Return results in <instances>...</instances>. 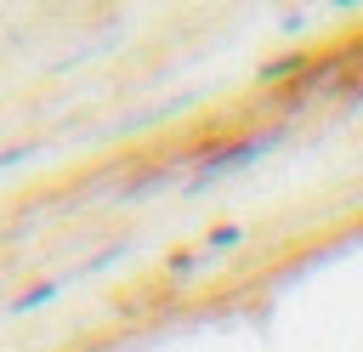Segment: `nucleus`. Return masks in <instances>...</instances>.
Returning a JSON list of instances; mask_svg holds the SVG:
<instances>
[{
	"label": "nucleus",
	"mask_w": 363,
	"mask_h": 352,
	"mask_svg": "<svg viewBox=\"0 0 363 352\" xmlns=\"http://www.w3.org/2000/svg\"><path fill=\"white\" fill-rule=\"evenodd\" d=\"M272 142H278V131H255V136H244V142H227V148H216V153H210V165H204V170H233V165H244V159L267 153Z\"/></svg>",
	"instance_id": "nucleus-1"
},
{
	"label": "nucleus",
	"mask_w": 363,
	"mask_h": 352,
	"mask_svg": "<svg viewBox=\"0 0 363 352\" xmlns=\"http://www.w3.org/2000/svg\"><path fill=\"white\" fill-rule=\"evenodd\" d=\"M306 68H312V57H301V51H295V57H278V62L261 68V85H289V79L306 74Z\"/></svg>",
	"instance_id": "nucleus-2"
},
{
	"label": "nucleus",
	"mask_w": 363,
	"mask_h": 352,
	"mask_svg": "<svg viewBox=\"0 0 363 352\" xmlns=\"http://www.w3.org/2000/svg\"><path fill=\"white\" fill-rule=\"evenodd\" d=\"M210 244H216V250H227V244H238V227H216V233H210Z\"/></svg>",
	"instance_id": "nucleus-3"
},
{
	"label": "nucleus",
	"mask_w": 363,
	"mask_h": 352,
	"mask_svg": "<svg viewBox=\"0 0 363 352\" xmlns=\"http://www.w3.org/2000/svg\"><path fill=\"white\" fill-rule=\"evenodd\" d=\"M346 97H352V102H363V79H357V85H352V91H346Z\"/></svg>",
	"instance_id": "nucleus-4"
}]
</instances>
